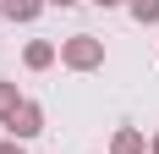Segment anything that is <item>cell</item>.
<instances>
[{
	"instance_id": "cell-1",
	"label": "cell",
	"mask_w": 159,
	"mask_h": 154,
	"mask_svg": "<svg viewBox=\"0 0 159 154\" xmlns=\"http://www.w3.org/2000/svg\"><path fill=\"white\" fill-rule=\"evenodd\" d=\"M61 61L71 66V72H93V66H104V39H93V33H71L61 44Z\"/></svg>"
},
{
	"instance_id": "cell-2",
	"label": "cell",
	"mask_w": 159,
	"mask_h": 154,
	"mask_svg": "<svg viewBox=\"0 0 159 154\" xmlns=\"http://www.w3.org/2000/svg\"><path fill=\"white\" fill-rule=\"evenodd\" d=\"M6 127H11V138H16V143L39 138V132H44V105H39V99H22V105H16V116H11Z\"/></svg>"
},
{
	"instance_id": "cell-3",
	"label": "cell",
	"mask_w": 159,
	"mask_h": 154,
	"mask_svg": "<svg viewBox=\"0 0 159 154\" xmlns=\"http://www.w3.org/2000/svg\"><path fill=\"white\" fill-rule=\"evenodd\" d=\"M55 55H61V50L49 44V39H33V44L22 50V61H28V72H44V66H55Z\"/></svg>"
},
{
	"instance_id": "cell-4",
	"label": "cell",
	"mask_w": 159,
	"mask_h": 154,
	"mask_svg": "<svg viewBox=\"0 0 159 154\" xmlns=\"http://www.w3.org/2000/svg\"><path fill=\"white\" fill-rule=\"evenodd\" d=\"M110 154H148V143H143V132H137V127H121V132H115V143H110Z\"/></svg>"
},
{
	"instance_id": "cell-5",
	"label": "cell",
	"mask_w": 159,
	"mask_h": 154,
	"mask_svg": "<svg viewBox=\"0 0 159 154\" xmlns=\"http://www.w3.org/2000/svg\"><path fill=\"white\" fill-rule=\"evenodd\" d=\"M0 11L11 17V22H33V17L44 11V0H0Z\"/></svg>"
},
{
	"instance_id": "cell-6",
	"label": "cell",
	"mask_w": 159,
	"mask_h": 154,
	"mask_svg": "<svg viewBox=\"0 0 159 154\" xmlns=\"http://www.w3.org/2000/svg\"><path fill=\"white\" fill-rule=\"evenodd\" d=\"M16 105H22V94H16V83H0V121H11Z\"/></svg>"
},
{
	"instance_id": "cell-7",
	"label": "cell",
	"mask_w": 159,
	"mask_h": 154,
	"mask_svg": "<svg viewBox=\"0 0 159 154\" xmlns=\"http://www.w3.org/2000/svg\"><path fill=\"white\" fill-rule=\"evenodd\" d=\"M126 6H132V17H137L143 28H148V22H159V0H126Z\"/></svg>"
},
{
	"instance_id": "cell-8",
	"label": "cell",
	"mask_w": 159,
	"mask_h": 154,
	"mask_svg": "<svg viewBox=\"0 0 159 154\" xmlns=\"http://www.w3.org/2000/svg\"><path fill=\"white\" fill-rule=\"evenodd\" d=\"M0 154H28V149H22L16 138H6V143H0Z\"/></svg>"
},
{
	"instance_id": "cell-9",
	"label": "cell",
	"mask_w": 159,
	"mask_h": 154,
	"mask_svg": "<svg viewBox=\"0 0 159 154\" xmlns=\"http://www.w3.org/2000/svg\"><path fill=\"white\" fill-rule=\"evenodd\" d=\"M93 6H104V11H110V6H126V0H93Z\"/></svg>"
},
{
	"instance_id": "cell-10",
	"label": "cell",
	"mask_w": 159,
	"mask_h": 154,
	"mask_svg": "<svg viewBox=\"0 0 159 154\" xmlns=\"http://www.w3.org/2000/svg\"><path fill=\"white\" fill-rule=\"evenodd\" d=\"M49 6H61V11H66V6H77V0H49Z\"/></svg>"
},
{
	"instance_id": "cell-11",
	"label": "cell",
	"mask_w": 159,
	"mask_h": 154,
	"mask_svg": "<svg viewBox=\"0 0 159 154\" xmlns=\"http://www.w3.org/2000/svg\"><path fill=\"white\" fill-rule=\"evenodd\" d=\"M154 154H159V138H154Z\"/></svg>"
}]
</instances>
